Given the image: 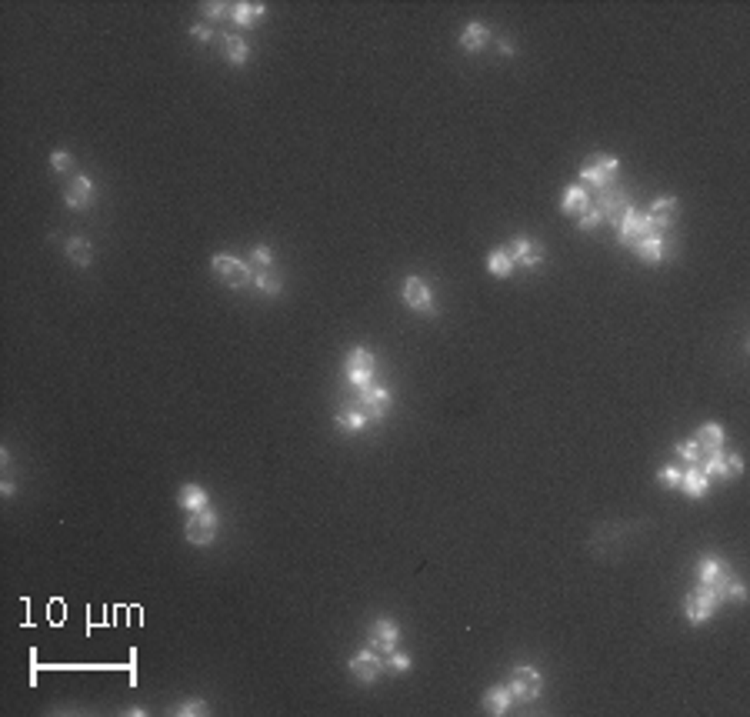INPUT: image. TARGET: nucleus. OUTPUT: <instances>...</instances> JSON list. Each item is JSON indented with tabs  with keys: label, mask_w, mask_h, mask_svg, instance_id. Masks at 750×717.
<instances>
[{
	"label": "nucleus",
	"mask_w": 750,
	"mask_h": 717,
	"mask_svg": "<svg viewBox=\"0 0 750 717\" xmlns=\"http://www.w3.org/2000/svg\"><path fill=\"white\" fill-rule=\"evenodd\" d=\"M350 674L357 677L360 684H374L377 681V674H381V654L374 651H360V654H354L350 657Z\"/></svg>",
	"instance_id": "1a4fd4ad"
},
{
	"label": "nucleus",
	"mask_w": 750,
	"mask_h": 717,
	"mask_svg": "<svg viewBox=\"0 0 750 717\" xmlns=\"http://www.w3.org/2000/svg\"><path fill=\"white\" fill-rule=\"evenodd\" d=\"M511 261L523 264V267H537V264H540V247H533L527 237H517L511 244Z\"/></svg>",
	"instance_id": "dca6fc26"
},
{
	"label": "nucleus",
	"mask_w": 750,
	"mask_h": 717,
	"mask_svg": "<svg viewBox=\"0 0 750 717\" xmlns=\"http://www.w3.org/2000/svg\"><path fill=\"white\" fill-rule=\"evenodd\" d=\"M677 457L680 460H687V464H700V447H697V441H684V444H677Z\"/></svg>",
	"instance_id": "c756f323"
},
{
	"label": "nucleus",
	"mask_w": 750,
	"mask_h": 717,
	"mask_svg": "<svg viewBox=\"0 0 750 717\" xmlns=\"http://www.w3.org/2000/svg\"><path fill=\"white\" fill-rule=\"evenodd\" d=\"M600 220H604V217H600L597 207H587V210L580 214V230H594V227L600 224Z\"/></svg>",
	"instance_id": "2f4dec72"
},
{
	"label": "nucleus",
	"mask_w": 750,
	"mask_h": 717,
	"mask_svg": "<svg viewBox=\"0 0 750 717\" xmlns=\"http://www.w3.org/2000/svg\"><path fill=\"white\" fill-rule=\"evenodd\" d=\"M634 247L641 254V261H647V264H657L663 257V237L661 234H647V237H641Z\"/></svg>",
	"instance_id": "6ab92c4d"
},
{
	"label": "nucleus",
	"mask_w": 750,
	"mask_h": 717,
	"mask_svg": "<svg viewBox=\"0 0 750 717\" xmlns=\"http://www.w3.org/2000/svg\"><path fill=\"white\" fill-rule=\"evenodd\" d=\"M647 234H657V230L651 227V220L643 217V214H637V210H631L627 217L620 220V240L627 244V247H634L641 237H647Z\"/></svg>",
	"instance_id": "9b49d317"
},
{
	"label": "nucleus",
	"mask_w": 750,
	"mask_h": 717,
	"mask_svg": "<svg viewBox=\"0 0 750 717\" xmlns=\"http://www.w3.org/2000/svg\"><path fill=\"white\" fill-rule=\"evenodd\" d=\"M403 301L413 311H420V314H434V293H430V287L420 277H407L403 281Z\"/></svg>",
	"instance_id": "6e6552de"
},
{
	"label": "nucleus",
	"mask_w": 750,
	"mask_h": 717,
	"mask_svg": "<svg viewBox=\"0 0 750 717\" xmlns=\"http://www.w3.org/2000/svg\"><path fill=\"white\" fill-rule=\"evenodd\" d=\"M724 598H730L734 604H744L747 591H744V584H737V581H727V587H724Z\"/></svg>",
	"instance_id": "473e14b6"
},
{
	"label": "nucleus",
	"mask_w": 750,
	"mask_h": 717,
	"mask_svg": "<svg viewBox=\"0 0 750 717\" xmlns=\"http://www.w3.org/2000/svg\"><path fill=\"white\" fill-rule=\"evenodd\" d=\"M254 261L261 264V267H271V264H273V250L271 247H254Z\"/></svg>",
	"instance_id": "e433bc0d"
},
{
	"label": "nucleus",
	"mask_w": 750,
	"mask_h": 717,
	"mask_svg": "<svg viewBox=\"0 0 750 717\" xmlns=\"http://www.w3.org/2000/svg\"><path fill=\"white\" fill-rule=\"evenodd\" d=\"M70 153H54V157H50V167H54V171H70Z\"/></svg>",
	"instance_id": "58836bf2"
},
{
	"label": "nucleus",
	"mask_w": 750,
	"mask_h": 717,
	"mask_svg": "<svg viewBox=\"0 0 750 717\" xmlns=\"http://www.w3.org/2000/svg\"><path fill=\"white\" fill-rule=\"evenodd\" d=\"M600 210V217H607V220H614V224H617L620 227V220L627 217V214H631L634 207H631V200H627V194H614V190H604V194L597 197V204H594Z\"/></svg>",
	"instance_id": "0eeeda50"
},
{
	"label": "nucleus",
	"mask_w": 750,
	"mask_h": 717,
	"mask_svg": "<svg viewBox=\"0 0 750 717\" xmlns=\"http://www.w3.org/2000/svg\"><path fill=\"white\" fill-rule=\"evenodd\" d=\"M511 707V687H490L484 697V711L487 714H507Z\"/></svg>",
	"instance_id": "aec40b11"
},
{
	"label": "nucleus",
	"mask_w": 750,
	"mask_h": 717,
	"mask_svg": "<svg viewBox=\"0 0 750 717\" xmlns=\"http://www.w3.org/2000/svg\"><path fill=\"white\" fill-rule=\"evenodd\" d=\"M697 581H700V584H707V587H714V591H717L720 598H724V587H727V567L720 564L717 557H704V561H700V567H697Z\"/></svg>",
	"instance_id": "9d476101"
},
{
	"label": "nucleus",
	"mask_w": 750,
	"mask_h": 717,
	"mask_svg": "<svg viewBox=\"0 0 750 717\" xmlns=\"http://www.w3.org/2000/svg\"><path fill=\"white\" fill-rule=\"evenodd\" d=\"M204 14L210 17V21H220V17H227V4H204Z\"/></svg>",
	"instance_id": "c9c22d12"
},
{
	"label": "nucleus",
	"mask_w": 750,
	"mask_h": 717,
	"mask_svg": "<svg viewBox=\"0 0 750 717\" xmlns=\"http://www.w3.org/2000/svg\"><path fill=\"white\" fill-rule=\"evenodd\" d=\"M590 207V194L584 190V187H570L564 194V210L567 214H584Z\"/></svg>",
	"instance_id": "b1692460"
},
{
	"label": "nucleus",
	"mask_w": 750,
	"mask_h": 717,
	"mask_svg": "<svg viewBox=\"0 0 750 717\" xmlns=\"http://www.w3.org/2000/svg\"><path fill=\"white\" fill-rule=\"evenodd\" d=\"M540 687H544V677L537 667H517L511 674V697H517V701H537Z\"/></svg>",
	"instance_id": "39448f33"
},
{
	"label": "nucleus",
	"mask_w": 750,
	"mask_h": 717,
	"mask_svg": "<svg viewBox=\"0 0 750 717\" xmlns=\"http://www.w3.org/2000/svg\"><path fill=\"white\" fill-rule=\"evenodd\" d=\"M90 250H94V247H90L87 240H80V237H74L70 244H67V254H70V261H74L77 267H87V264H90V257H94Z\"/></svg>",
	"instance_id": "c85d7f7f"
},
{
	"label": "nucleus",
	"mask_w": 750,
	"mask_h": 717,
	"mask_svg": "<svg viewBox=\"0 0 750 717\" xmlns=\"http://www.w3.org/2000/svg\"><path fill=\"white\" fill-rule=\"evenodd\" d=\"M254 284H257V291H261V293H277V291H281V281L271 277V274H257Z\"/></svg>",
	"instance_id": "7c9ffc66"
},
{
	"label": "nucleus",
	"mask_w": 750,
	"mask_h": 717,
	"mask_svg": "<svg viewBox=\"0 0 750 717\" xmlns=\"http://www.w3.org/2000/svg\"><path fill=\"white\" fill-rule=\"evenodd\" d=\"M700 460H704L700 474H704L707 480H710V478H724V470H727V460H724V454H720V451H710V454H704Z\"/></svg>",
	"instance_id": "393cba45"
},
{
	"label": "nucleus",
	"mask_w": 750,
	"mask_h": 717,
	"mask_svg": "<svg viewBox=\"0 0 750 717\" xmlns=\"http://www.w3.org/2000/svg\"><path fill=\"white\" fill-rule=\"evenodd\" d=\"M740 470H744V460H740L737 454H734V457H727V470H724V478H737Z\"/></svg>",
	"instance_id": "ea45409f"
},
{
	"label": "nucleus",
	"mask_w": 750,
	"mask_h": 717,
	"mask_svg": "<svg viewBox=\"0 0 750 717\" xmlns=\"http://www.w3.org/2000/svg\"><path fill=\"white\" fill-rule=\"evenodd\" d=\"M387 664H391V671L401 674V671H407V667H411V657H407V654H393L391 651V661H387Z\"/></svg>",
	"instance_id": "4c0bfd02"
},
{
	"label": "nucleus",
	"mask_w": 750,
	"mask_h": 717,
	"mask_svg": "<svg viewBox=\"0 0 750 717\" xmlns=\"http://www.w3.org/2000/svg\"><path fill=\"white\" fill-rule=\"evenodd\" d=\"M620 171V161L617 157H610V153H594L584 167H580V177L587 180L590 187H600V190H607L610 180L617 177Z\"/></svg>",
	"instance_id": "f257e3e1"
},
{
	"label": "nucleus",
	"mask_w": 750,
	"mask_h": 717,
	"mask_svg": "<svg viewBox=\"0 0 750 717\" xmlns=\"http://www.w3.org/2000/svg\"><path fill=\"white\" fill-rule=\"evenodd\" d=\"M487 267H490V274H494V277H511V271H513L511 250H507V247H497L494 254H490Z\"/></svg>",
	"instance_id": "5701e85b"
},
{
	"label": "nucleus",
	"mask_w": 750,
	"mask_h": 717,
	"mask_svg": "<svg viewBox=\"0 0 750 717\" xmlns=\"http://www.w3.org/2000/svg\"><path fill=\"white\" fill-rule=\"evenodd\" d=\"M657 480H661L663 487H677V484H680V470H677V468H663Z\"/></svg>",
	"instance_id": "72a5a7b5"
},
{
	"label": "nucleus",
	"mask_w": 750,
	"mask_h": 717,
	"mask_svg": "<svg viewBox=\"0 0 750 717\" xmlns=\"http://www.w3.org/2000/svg\"><path fill=\"white\" fill-rule=\"evenodd\" d=\"M364 424H367V414H364V411H347V407H344V411H337V427H340V431H350V434H357Z\"/></svg>",
	"instance_id": "a878e982"
},
{
	"label": "nucleus",
	"mask_w": 750,
	"mask_h": 717,
	"mask_svg": "<svg viewBox=\"0 0 750 717\" xmlns=\"http://www.w3.org/2000/svg\"><path fill=\"white\" fill-rule=\"evenodd\" d=\"M487 41H490V31L484 27V23H470L467 31H464V37H460L464 50H470V54H474V50H480V47L487 44Z\"/></svg>",
	"instance_id": "4be33fe9"
},
{
	"label": "nucleus",
	"mask_w": 750,
	"mask_h": 717,
	"mask_svg": "<svg viewBox=\"0 0 750 717\" xmlns=\"http://www.w3.org/2000/svg\"><path fill=\"white\" fill-rule=\"evenodd\" d=\"M197 37V41H200V44H207V41H210V31H207V27H194V31H190Z\"/></svg>",
	"instance_id": "a19ab883"
},
{
	"label": "nucleus",
	"mask_w": 750,
	"mask_h": 717,
	"mask_svg": "<svg viewBox=\"0 0 750 717\" xmlns=\"http://www.w3.org/2000/svg\"><path fill=\"white\" fill-rule=\"evenodd\" d=\"M374 370H377V364H374V354L364 347H354L347 354V381L354 384V387H370L374 384Z\"/></svg>",
	"instance_id": "20e7f679"
},
{
	"label": "nucleus",
	"mask_w": 750,
	"mask_h": 717,
	"mask_svg": "<svg viewBox=\"0 0 750 717\" xmlns=\"http://www.w3.org/2000/svg\"><path fill=\"white\" fill-rule=\"evenodd\" d=\"M180 507H187V511L194 514V511H204L207 504H210V497H207V490L204 487H197V484H184L180 487Z\"/></svg>",
	"instance_id": "a211bd4d"
},
{
	"label": "nucleus",
	"mask_w": 750,
	"mask_h": 717,
	"mask_svg": "<svg viewBox=\"0 0 750 717\" xmlns=\"http://www.w3.org/2000/svg\"><path fill=\"white\" fill-rule=\"evenodd\" d=\"M224 54H227V60H234V64H247L250 47L244 44L240 37H224Z\"/></svg>",
	"instance_id": "cd10ccee"
},
{
	"label": "nucleus",
	"mask_w": 750,
	"mask_h": 717,
	"mask_svg": "<svg viewBox=\"0 0 750 717\" xmlns=\"http://www.w3.org/2000/svg\"><path fill=\"white\" fill-rule=\"evenodd\" d=\"M217 527H220V521H217V514L210 511V507H204V511H194L190 514V521H187V527H184V534H187V541L190 544H210L214 537H217Z\"/></svg>",
	"instance_id": "7ed1b4c3"
},
{
	"label": "nucleus",
	"mask_w": 750,
	"mask_h": 717,
	"mask_svg": "<svg viewBox=\"0 0 750 717\" xmlns=\"http://www.w3.org/2000/svg\"><path fill=\"white\" fill-rule=\"evenodd\" d=\"M674 214H677V200L674 197H661V200H653L647 220H651V227L657 230V234H663V227H670Z\"/></svg>",
	"instance_id": "4468645a"
},
{
	"label": "nucleus",
	"mask_w": 750,
	"mask_h": 717,
	"mask_svg": "<svg viewBox=\"0 0 750 717\" xmlns=\"http://www.w3.org/2000/svg\"><path fill=\"white\" fill-rule=\"evenodd\" d=\"M697 447H700V454L720 451V447H724V427H720V424H704V427H700V434H697Z\"/></svg>",
	"instance_id": "f3484780"
},
{
	"label": "nucleus",
	"mask_w": 750,
	"mask_h": 717,
	"mask_svg": "<svg viewBox=\"0 0 750 717\" xmlns=\"http://www.w3.org/2000/svg\"><path fill=\"white\" fill-rule=\"evenodd\" d=\"M387 407H391V394H387V387H364L360 391V411L367 414V417H384L387 414Z\"/></svg>",
	"instance_id": "f8f14e48"
},
{
	"label": "nucleus",
	"mask_w": 750,
	"mask_h": 717,
	"mask_svg": "<svg viewBox=\"0 0 750 717\" xmlns=\"http://www.w3.org/2000/svg\"><path fill=\"white\" fill-rule=\"evenodd\" d=\"M720 594L714 591V587H707V584H700L694 591V594H687V604H684V610H687V618L694 620V624H704V620H710V614L717 610V604H720Z\"/></svg>",
	"instance_id": "f03ea898"
},
{
	"label": "nucleus",
	"mask_w": 750,
	"mask_h": 717,
	"mask_svg": "<svg viewBox=\"0 0 750 717\" xmlns=\"http://www.w3.org/2000/svg\"><path fill=\"white\" fill-rule=\"evenodd\" d=\"M263 14V4H237L234 7V21L240 23V27H250V23H257Z\"/></svg>",
	"instance_id": "bb28decb"
},
{
	"label": "nucleus",
	"mask_w": 750,
	"mask_h": 717,
	"mask_svg": "<svg viewBox=\"0 0 750 717\" xmlns=\"http://www.w3.org/2000/svg\"><path fill=\"white\" fill-rule=\"evenodd\" d=\"M177 714H207V704L204 701H184L177 707Z\"/></svg>",
	"instance_id": "f704fd0d"
},
{
	"label": "nucleus",
	"mask_w": 750,
	"mask_h": 717,
	"mask_svg": "<svg viewBox=\"0 0 750 717\" xmlns=\"http://www.w3.org/2000/svg\"><path fill=\"white\" fill-rule=\"evenodd\" d=\"M64 200H67V207H70V210H80V207H87L90 200H94V184H90L87 177H74V180H70V187H67Z\"/></svg>",
	"instance_id": "2eb2a0df"
},
{
	"label": "nucleus",
	"mask_w": 750,
	"mask_h": 717,
	"mask_svg": "<svg viewBox=\"0 0 750 717\" xmlns=\"http://www.w3.org/2000/svg\"><path fill=\"white\" fill-rule=\"evenodd\" d=\"M370 647L377 654H391L397 647V627L391 620H374L370 624Z\"/></svg>",
	"instance_id": "ddd939ff"
},
{
	"label": "nucleus",
	"mask_w": 750,
	"mask_h": 717,
	"mask_svg": "<svg viewBox=\"0 0 750 717\" xmlns=\"http://www.w3.org/2000/svg\"><path fill=\"white\" fill-rule=\"evenodd\" d=\"M214 271H217V277L227 284V287H244V284L250 281L247 264L237 261V257H227V254H217V257H214Z\"/></svg>",
	"instance_id": "423d86ee"
},
{
	"label": "nucleus",
	"mask_w": 750,
	"mask_h": 717,
	"mask_svg": "<svg viewBox=\"0 0 750 717\" xmlns=\"http://www.w3.org/2000/svg\"><path fill=\"white\" fill-rule=\"evenodd\" d=\"M680 487H684V494H690V497H704V494H707V478L700 474L697 464L680 474Z\"/></svg>",
	"instance_id": "412c9836"
}]
</instances>
